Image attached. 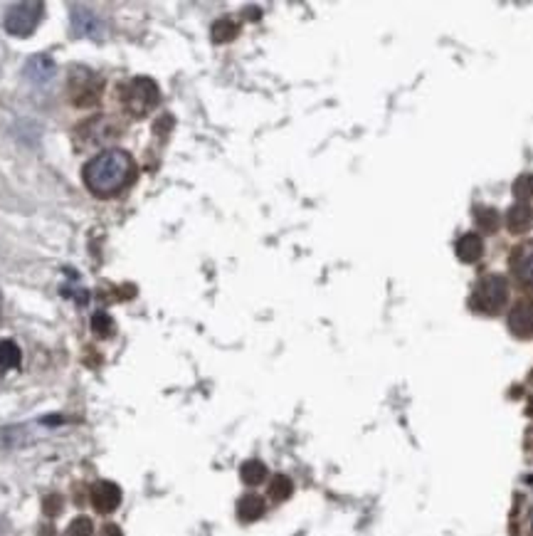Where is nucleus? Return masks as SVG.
Wrapping results in <instances>:
<instances>
[{
	"label": "nucleus",
	"mask_w": 533,
	"mask_h": 536,
	"mask_svg": "<svg viewBox=\"0 0 533 536\" xmlns=\"http://www.w3.org/2000/svg\"><path fill=\"white\" fill-rule=\"evenodd\" d=\"M134 158L124 148H107L84 166V185L97 198H114L134 178Z\"/></svg>",
	"instance_id": "obj_1"
},
{
	"label": "nucleus",
	"mask_w": 533,
	"mask_h": 536,
	"mask_svg": "<svg viewBox=\"0 0 533 536\" xmlns=\"http://www.w3.org/2000/svg\"><path fill=\"white\" fill-rule=\"evenodd\" d=\"M509 299V282L501 274H484L472 292V309L481 314H499Z\"/></svg>",
	"instance_id": "obj_2"
},
{
	"label": "nucleus",
	"mask_w": 533,
	"mask_h": 536,
	"mask_svg": "<svg viewBox=\"0 0 533 536\" xmlns=\"http://www.w3.org/2000/svg\"><path fill=\"white\" fill-rule=\"evenodd\" d=\"M122 102L131 117L144 119L158 104V87L148 77H134L122 87Z\"/></svg>",
	"instance_id": "obj_3"
},
{
	"label": "nucleus",
	"mask_w": 533,
	"mask_h": 536,
	"mask_svg": "<svg viewBox=\"0 0 533 536\" xmlns=\"http://www.w3.org/2000/svg\"><path fill=\"white\" fill-rule=\"evenodd\" d=\"M42 20V3H15L5 13V30L15 37H28Z\"/></svg>",
	"instance_id": "obj_4"
},
{
	"label": "nucleus",
	"mask_w": 533,
	"mask_h": 536,
	"mask_svg": "<svg viewBox=\"0 0 533 536\" xmlns=\"http://www.w3.org/2000/svg\"><path fill=\"white\" fill-rule=\"evenodd\" d=\"M117 136H119V127L107 117L89 119L87 124L79 127V139H82V144H87V146H104V144L114 141Z\"/></svg>",
	"instance_id": "obj_5"
},
{
	"label": "nucleus",
	"mask_w": 533,
	"mask_h": 536,
	"mask_svg": "<svg viewBox=\"0 0 533 536\" xmlns=\"http://www.w3.org/2000/svg\"><path fill=\"white\" fill-rule=\"evenodd\" d=\"M509 329L516 339H533V299H521L509 312Z\"/></svg>",
	"instance_id": "obj_6"
},
{
	"label": "nucleus",
	"mask_w": 533,
	"mask_h": 536,
	"mask_svg": "<svg viewBox=\"0 0 533 536\" xmlns=\"http://www.w3.org/2000/svg\"><path fill=\"white\" fill-rule=\"evenodd\" d=\"M511 269H514V277L524 287L533 289V240L519 245L514 250V255H511Z\"/></svg>",
	"instance_id": "obj_7"
},
{
	"label": "nucleus",
	"mask_w": 533,
	"mask_h": 536,
	"mask_svg": "<svg viewBox=\"0 0 533 536\" xmlns=\"http://www.w3.org/2000/svg\"><path fill=\"white\" fill-rule=\"evenodd\" d=\"M92 504H94V509L102 514L114 512V509L122 504V489H119V484L107 482V479H104V482H97L92 487Z\"/></svg>",
	"instance_id": "obj_8"
},
{
	"label": "nucleus",
	"mask_w": 533,
	"mask_h": 536,
	"mask_svg": "<svg viewBox=\"0 0 533 536\" xmlns=\"http://www.w3.org/2000/svg\"><path fill=\"white\" fill-rule=\"evenodd\" d=\"M531 223H533V213L526 203H516L506 210V228H509V233L514 235L526 233V230L531 228Z\"/></svg>",
	"instance_id": "obj_9"
},
{
	"label": "nucleus",
	"mask_w": 533,
	"mask_h": 536,
	"mask_svg": "<svg viewBox=\"0 0 533 536\" xmlns=\"http://www.w3.org/2000/svg\"><path fill=\"white\" fill-rule=\"evenodd\" d=\"M25 72H28V77L33 79V82H37V84L47 82V79L54 74L52 57H49V54H35V57H30L28 64H25Z\"/></svg>",
	"instance_id": "obj_10"
},
{
	"label": "nucleus",
	"mask_w": 533,
	"mask_h": 536,
	"mask_svg": "<svg viewBox=\"0 0 533 536\" xmlns=\"http://www.w3.org/2000/svg\"><path fill=\"white\" fill-rule=\"evenodd\" d=\"M481 255H484V243H481L479 235L476 233L462 235L459 243H457V257L462 262H476V260H481Z\"/></svg>",
	"instance_id": "obj_11"
},
{
	"label": "nucleus",
	"mask_w": 533,
	"mask_h": 536,
	"mask_svg": "<svg viewBox=\"0 0 533 536\" xmlns=\"http://www.w3.org/2000/svg\"><path fill=\"white\" fill-rule=\"evenodd\" d=\"M264 514V499L257 494H245L238 502V517L240 522H257Z\"/></svg>",
	"instance_id": "obj_12"
},
{
	"label": "nucleus",
	"mask_w": 533,
	"mask_h": 536,
	"mask_svg": "<svg viewBox=\"0 0 533 536\" xmlns=\"http://www.w3.org/2000/svg\"><path fill=\"white\" fill-rule=\"evenodd\" d=\"M474 223H476V228H479L481 233L491 235V233L499 230L501 218H499V213H496L494 208H489V205H479V208H474Z\"/></svg>",
	"instance_id": "obj_13"
},
{
	"label": "nucleus",
	"mask_w": 533,
	"mask_h": 536,
	"mask_svg": "<svg viewBox=\"0 0 533 536\" xmlns=\"http://www.w3.org/2000/svg\"><path fill=\"white\" fill-rule=\"evenodd\" d=\"M240 477H242L245 484H250V487H254V484L264 482L266 479V467L264 462H259V460H247V462L240 467Z\"/></svg>",
	"instance_id": "obj_14"
},
{
	"label": "nucleus",
	"mask_w": 533,
	"mask_h": 536,
	"mask_svg": "<svg viewBox=\"0 0 533 536\" xmlns=\"http://www.w3.org/2000/svg\"><path fill=\"white\" fill-rule=\"evenodd\" d=\"M20 359H23V354H20L18 344L10 342V339H3V342H0V368L3 371L18 368Z\"/></svg>",
	"instance_id": "obj_15"
},
{
	"label": "nucleus",
	"mask_w": 533,
	"mask_h": 536,
	"mask_svg": "<svg viewBox=\"0 0 533 536\" xmlns=\"http://www.w3.org/2000/svg\"><path fill=\"white\" fill-rule=\"evenodd\" d=\"M25 440H28V433H25L23 425H10V428H0V450L20 448Z\"/></svg>",
	"instance_id": "obj_16"
},
{
	"label": "nucleus",
	"mask_w": 533,
	"mask_h": 536,
	"mask_svg": "<svg viewBox=\"0 0 533 536\" xmlns=\"http://www.w3.org/2000/svg\"><path fill=\"white\" fill-rule=\"evenodd\" d=\"M291 492H294V484H291V479L286 477V474H274V477H271L269 497L274 499V502H284V499H289Z\"/></svg>",
	"instance_id": "obj_17"
},
{
	"label": "nucleus",
	"mask_w": 533,
	"mask_h": 536,
	"mask_svg": "<svg viewBox=\"0 0 533 536\" xmlns=\"http://www.w3.org/2000/svg\"><path fill=\"white\" fill-rule=\"evenodd\" d=\"M235 35H238V23H233V20L225 18L213 25V42H230V40H235Z\"/></svg>",
	"instance_id": "obj_18"
},
{
	"label": "nucleus",
	"mask_w": 533,
	"mask_h": 536,
	"mask_svg": "<svg viewBox=\"0 0 533 536\" xmlns=\"http://www.w3.org/2000/svg\"><path fill=\"white\" fill-rule=\"evenodd\" d=\"M514 195L519 203H526V200L533 198V173H524L514 180Z\"/></svg>",
	"instance_id": "obj_19"
},
{
	"label": "nucleus",
	"mask_w": 533,
	"mask_h": 536,
	"mask_svg": "<svg viewBox=\"0 0 533 536\" xmlns=\"http://www.w3.org/2000/svg\"><path fill=\"white\" fill-rule=\"evenodd\" d=\"M92 332L97 334V337H102V339L112 337V334H114V322L109 319V314H104V312L94 314V317H92Z\"/></svg>",
	"instance_id": "obj_20"
},
{
	"label": "nucleus",
	"mask_w": 533,
	"mask_h": 536,
	"mask_svg": "<svg viewBox=\"0 0 533 536\" xmlns=\"http://www.w3.org/2000/svg\"><path fill=\"white\" fill-rule=\"evenodd\" d=\"M94 534V524L89 517H77L67 529V536H92Z\"/></svg>",
	"instance_id": "obj_21"
},
{
	"label": "nucleus",
	"mask_w": 533,
	"mask_h": 536,
	"mask_svg": "<svg viewBox=\"0 0 533 536\" xmlns=\"http://www.w3.org/2000/svg\"><path fill=\"white\" fill-rule=\"evenodd\" d=\"M72 20H74V25H77V28L82 30V33L94 35V28H97V20H94L89 13H84V10H74Z\"/></svg>",
	"instance_id": "obj_22"
},
{
	"label": "nucleus",
	"mask_w": 533,
	"mask_h": 536,
	"mask_svg": "<svg viewBox=\"0 0 533 536\" xmlns=\"http://www.w3.org/2000/svg\"><path fill=\"white\" fill-rule=\"evenodd\" d=\"M42 509L47 517H57V514L62 512V497H59V494H49V497H45Z\"/></svg>",
	"instance_id": "obj_23"
},
{
	"label": "nucleus",
	"mask_w": 533,
	"mask_h": 536,
	"mask_svg": "<svg viewBox=\"0 0 533 536\" xmlns=\"http://www.w3.org/2000/svg\"><path fill=\"white\" fill-rule=\"evenodd\" d=\"M102 536H122V529L117 527V524H107L104 527V534Z\"/></svg>",
	"instance_id": "obj_24"
},
{
	"label": "nucleus",
	"mask_w": 533,
	"mask_h": 536,
	"mask_svg": "<svg viewBox=\"0 0 533 536\" xmlns=\"http://www.w3.org/2000/svg\"><path fill=\"white\" fill-rule=\"evenodd\" d=\"M531 527H533V512H531Z\"/></svg>",
	"instance_id": "obj_25"
}]
</instances>
